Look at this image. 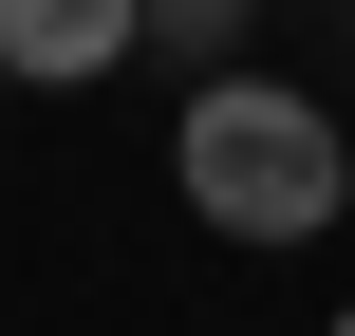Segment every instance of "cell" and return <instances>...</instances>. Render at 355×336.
Returning a JSON list of instances; mask_svg holds the SVG:
<instances>
[{"mask_svg": "<svg viewBox=\"0 0 355 336\" xmlns=\"http://www.w3.org/2000/svg\"><path fill=\"white\" fill-rule=\"evenodd\" d=\"M168 187L206 206V243H318L355 206V150L300 75H206L187 131H168Z\"/></svg>", "mask_w": 355, "mask_h": 336, "instance_id": "cell-1", "label": "cell"}, {"mask_svg": "<svg viewBox=\"0 0 355 336\" xmlns=\"http://www.w3.org/2000/svg\"><path fill=\"white\" fill-rule=\"evenodd\" d=\"M112 56H150V0H0V75H112Z\"/></svg>", "mask_w": 355, "mask_h": 336, "instance_id": "cell-2", "label": "cell"}, {"mask_svg": "<svg viewBox=\"0 0 355 336\" xmlns=\"http://www.w3.org/2000/svg\"><path fill=\"white\" fill-rule=\"evenodd\" d=\"M243 19H262V0H150V56H187V94H206V75L243 56Z\"/></svg>", "mask_w": 355, "mask_h": 336, "instance_id": "cell-3", "label": "cell"}, {"mask_svg": "<svg viewBox=\"0 0 355 336\" xmlns=\"http://www.w3.org/2000/svg\"><path fill=\"white\" fill-rule=\"evenodd\" d=\"M337 336H355V299H337Z\"/></svg>", "mask_w": 355, "mask_h": 336, "instance_id": "cell-4", "label": "cell"}]
</instances>
